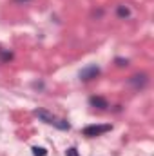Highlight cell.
<instances>
[{
    "label": "cell",
    "mask_w": 154,
    "mask_h": 156,
    "mask_svg": "<svg viewBox=\"0 0 154 156\" xmlns=\"http://www.w3.org/2000/svg\"><path fill=\"white\" fill-rule=\"evenodd\" d=\"M113 129L111 123H105V125H87L82 129V134L87 136V138H96V136H102L103 133H109Z\"/></svg>",
    "instance_id": "1"
},
{
    "label": "cell",
    "mask_w": 154,
    "mask_h": 156,
    "mask_svg": "<svg viewBox=\"0 0 154 156\" xmlns=\"http://www.w3.org/2000/svg\"><path fill=\"white\" fill-rule=\"evenodd\" d=\"M129 85L136 91H143L149 85V75L147 73H136L129 78Z\"/></svg>",
    "instance_id": "2"
},
{
    "label": "cell",
    "mask_w": 154,
    "mask_h": 156,
    "mask_svg": "<svg viewBox=\"0 0 154 156\" xmlns=\"http://www.w3.org/2000/svg\"><path fill=\"white\" fill-rule=\"evenodd\" d=\"M100 73H102V71H100V67L93 64V66L83 67V69L78 73V76H80V80H82V82H93L94 78L100 76Z\"/></svg>",
    "instance_id": "3"
},
{
    "label": "cell",
    "mask_w": 154,
    "mask_h": 156,
    "mask_svg": "<svg viewBox=\"0 0 154 156\" xmlns=\"http://www.w3.org/2000/svg\"><path fill=\"white\" fill-rule=\"evenodd\" d=\"M89 104H91V107H94V109H100V111H107L109 109V102H107V98H103V96H91L89 98Z\"/></svg>",
    "instance_id": "4"
},
{
    "label": "cell",
    "mask_w": 154,
    "mask_h": 156,
    "mask_svg": "<svg viewBox=\"0 0 154 156\" xmlns=\"http://www.w3.org/2000/svg\"><path fill=\"white\" fill-rule=\"evenodd\" d=\"M35 115H37L44 123H47V125H54V123H56V120H58L53 113H49L47 109H37V113H35Z\"/></svg>",
    "instance_id": "5"
},
{
    "label": "cell",
    "mask_w": 154,
    "mask_h": 156,
    "mask_svg": "<svg viewBox=\"0 0 154 156\" xmlns=\"http://www.w3.org/2000/svg\"><path fill=\"white\" fill-rule=\"evenodd\" d=\"M116 16H118L120 20H129V18L132 16V13H131V7H129V5H125V4H120V5H116Z\"/></svg>",
    "instance_id": "6"
},
{
    "label": "cell",
    "mask_w": 154,
    "mask_h": 156,
    "mask_svg": "<svg viewBox=\"0 0 154 156\" xmlns=\"http://www.w3.org/2000/svg\"><path fill=\"white\" fill-rule=\"evenodd\" d=\"M54 127H56V129H60V131H69V129H71V123H69L67 120H64V118H62V120H56Z\"/></svg>",
    "instance_id": "7"
},
{
    "label": "cell",
    "mask_w": 154,
    "mask_h": 156,
    "mask_svg": "<svg viewBox=\"0 0 154 156\" xmlns=\"http://www.w3.org/2000/svg\"><path fill=\"white\" fill-rule=\"evenodd\" d=\"M9 60H13V53L0 49V62H2V64H5V62H9Z\"/></svg>",
    "instance_id": "8"
},
{
    "label": "cell",
    "mask_w": 154,
    "mask_h": 156,
    "mask_svg": "<svg viewBox=\"0 0 154 156\" xmlns=\"http://www.w3.org/2000/svg\"><path fill=\"white\" fill-rule=\"evenodd\" d=\"M45 154H47V151L44 147H38V145L33 147V156H45Z\"/></svg>",
    "instance_id": "9"
},
{
    "label": "cell",
    "mask_w": 154,
    "mask_h": 156,
    "mask_svg": "<svg viewBox=\"0 0 154 156\" xmlns=\"http://www.w3.org/2000/svg\"><path fill=\"white\" fill-rule=\"evenodd\" d=\"M114 64L118 67H127V66H129V60H127V58H116Z\"/></svg>",
    "instance_id": "10"
},
{
    "label": "cell",
    "mask_w": 154,
    "mask_h": 156,
    "mask_svg": "<svg viewBox=\"0 0 154 156\" xmlns=\"http://www.w3.org/2000/svg\"><path fill=\"white\" fill-rule=\"evenodd\" d=\"M65 156H80V154H78V149H76V147H69V149L65 151Z\"/></svg>",
    "instance_id": "11"
},
{
    "label": "cell",
    "mask_w": 154,
    "mask_h": 156,
    "mask_svg": "<svg viewBox=\"0 0 154 156\" xmlns=\"http://www.w3.org/2000/svg\"><path fill=\"white\" fill-rule=\"evenodd\" d=\"M102 15H103V11H102V9H98V11H94V13H93V16H96V18H100Z\"/></svg>",
    "instance_id": "12"
},
{
    "label": "cell",
    "mask_w": 154,
    "mask_h": 156,
    "mask_svg": "<svg viewBox=\"0 0 154 156\" xmlns=\"http://www.w3.org/2000/svg\"><path fill=\"white\" fill-rule=\"evenodd\" d=\"M13 2H15V4H20V5H22V4H29V2H33V0H13Z\"/></svg>",
    "instance_id": "13"
}]
</instances>
